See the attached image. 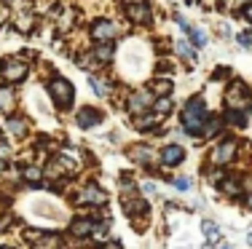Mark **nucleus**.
<instances>
[{
    "label": "nucleus",
    "mask_w": 252,
    "mask_h": 249,
    "mask_svg": "<svg viewBox=\"0 0 252 249\" xmlns=\"http://www.w3.org/2000/svg\"><path fill=\"white\" fill-rule=\"evenodd\" d=\"M161 158H164V164H166V166H177V164H183L185 150H183L180 145H166V147H164V153H161Z\"/></svg>",
    "instance_id": "8"
},
{
    "label": "nucleus",
    "mask_w": 252,
    "mask_h": 249,
    "mask_svg": "<svg viewBox=\"0 0 252 249\" xmlns=\"http://www.w3.org/2000/svg\"><path fill=\"white\" fill-rule=\"evenodd\" d=\"M153 105V99H151V94L148 91H140V94H134V97L129 99V112H142V110H148Z\"/></svg>",
    "instance_id": "9"
},
{
    "label": "nucleus",
    "mask_w": 252,
    "mask_h": 249,
    "mask_svg": "<svg viewBox=\"0 0 252 249\" xmlns=\"http://www.w3.org/2000/svg\"><path fill=\"white\" fill-rule=\"evenodd\" d=\"M233 153H236V142H233V139H228V142H223V145H220L218 150H215L212 161L218 164V166H225V164L233 158Z\"/></svg>",
    "instance_id": "6"
},
{
    "label": "nucleus",
    "mask_w": 252,
    "mask_h": 249,
    "mask_svg": "<svg viewBox=\"0 0 252 249\" xmlns=\"http://www.w3.org/2000/svg\"><path fill=\"white\" fill-rule=\"evenodd\" d=\"M49 91H51V97L57 99V105H62V108H70V105H73L75 91H73V86H70V81H64V78L51 81L49 83Z\"/></svg>",
    "instance_id": "2"
},
{
    "label": "nucleus",
    "mask_w": 252,
    "mask_h": 249,
    "mask_svg": "<svg viewBox=\"0 0 252 249\" xmlns=\"http://www.w3.org/2000/svg\"><path fill=\"white\" fill-rule=\"evenodd\" d=\"M247 241H250V244H252V233H250V236H247Z\"/></svg>",
    "instance_id": "33"
},
{
    "label": "nucleus",
    "mask_w": 252,
    "mask_h": 249,
    "mask_svg": "<svg viewBox=\"0 0 252 249\" xmlns=\"http://www.w3.org/2000/svg\"><path fill=\"white\" fill-rule=\"evenodd\" d=\"M89 81H92L94 91H97L99 97H105V94H110V86H107V83H102V81L97 78V75H92V78H89Z\"/></svg>",
    "instance_id": "18"
},
{
    "label": "nucleus",
    "mask_w": 252,
    "mask_h": 249,
    "mask_svg": "<svg viewBox=\"0 0 252 249\" xmlns=\"http://www.w3.org/2000/svg\"><path fill=\"white\" fill-rule=\"evenodd\" d=\"M153 91L158 94V97H169V91H172V81H158V83H153Z\"/></svg>",
    "instance_id": "17"
},
{
    "label": "nucleus",
    "mask_w": 252,
    "mask_h": 249,
    "mask_svg": "<svg viewBox=\"0 0 252 249\" xmlns=\"http://www.w3.org/2000/svg\"><path fill=\"white\" fill-rule=\"evenodd\" d=\"M131 156H134L137 161H148V158H151V153L142 150V147H137V150H131Z\"/></svg>",
    "instance_id": "26"
},
{
    "label": "nucleus",
    "mask_w": 252,
    "mask_h": 249,
    "mask_svg": "<svg viewBox=\"0 0 252 249\" xmlns=\"http://www.w3.org/2000/svg\"><path fill=\"white\" fill-rule=\"evenodd\" d=\"M247 19L252 22V5H250V8H247Z\"/></svg>",
    "instance_id": "30"
},
{
    "label": "nucleus",
    "mask_w": 252,
    "mask_h": 249,
    "mask_svg": "<svg viewBox=\"0 0 252 249\" xmlns=\"http://www.w3.org/2000/svg\"><path fill=\"white\" fill-rule=\"evenodd\" d=\"M244 3H247V0H233V5H244Z\"/></svg>",
    "instance_id": "29"
},
{
    "label": "nucleus",
    "mask_w": 252,
    "mask_h": 249,
    "mask_svg": "<svg viewBox=\"0 0 252 249\" xmlns=\"http://www.w3.org/2000/svg\"><path fill=\"white\" fill-rule=\"evenodd\" d=\"M27 75V67L19 62V59H5L3 62V78L5 81H11V83H16V81H22Z\"/></svg>",
    "instance_id": "4"
},
{
    "label": "nucleus",
    "mask_w": 252,
    "mask_h": 249,
    "mask_svg": "<svg viewBox=\"0 0 252 249\" xmlns=\"http://www.w3.org/2000/svg\"><path fill=\"white\" fill-rule=\"evenodd\" d=\"M204 236H207V241H218L220 239V230H218V225L215 222H204Z\"/></svg>",
    "instance_id": "15"
},
{
    "label": "nucleus",
    "mask_w": 252,
    "mask_h": 249,
    "mask_svg": "<svg viewBox=\"0 0 252 249\" xmlns=\"http://www.w3.org/2000/svg\"><path fill=\"white\" fill-rule=\"evenodd\" d=\"M239 43H242V46H252V29H247V32L239 35Z\"/></svg>",
    "instance_id": "27"
},
{
    "label": "nucleus",
    "mask_w": 252,
    "mask_h": 249,
    "mask_svg": "<svg viewBox=\"0 0 252 249\" xmlns=\"http://www.w3.org/2000/svg\"><path fill=\"white\" fill-rule=\"evenodd\" d=\"M0 19H3V16H0Z\"/></svg>",
    "instance_id": "36"
},
{
    "label": "nucleus",
    "mask_w": 252,
    "mask_h": 249,
    "mask_svg": "<svg viewBox=\"0 0 252 249\" xmlns=\"http://www.w3.org/2000/svg\"><path fill=\"white\" fill-rule=\"evenodd\" d=\"M126 3H131V5H140V3H145V0H126Z\"/></svg>",
    "instance_id": "28"
},
{
    "label": "nucleus",
    "mask_w": 252,
    "mask_h": 249,
    "mask_svg": "<svg viewBox=\"0 0 252 249\" xmlns=\"http://www.w3.org/2000/svg\"><path fill=\"white\" fill-rule=\"evenodd\" d=\"M223 191L228 195H239V182H233V180H225L223 182Z\"/></svg>",
    "instance_id": "24"
},
{
    "label": "nucleus",
    "mask_w": 252,
    "mask_h": 249,
    "mask_svg": "<svg viewBox=\"0 0 252 249\" xmlns=\"http://www.w3.org/2000/svg\"><path fill=\"white\" fill-rule=\"evenodd\" d=\"M11 99H14V94H11L8 88H0V108L8 110L11 108Z\"/></svg>",
    "instance_id": "22"
},
{
    "label": "nucleus",
    "mask_w": 252,
    "mask_h": 249,
    "mask_svg": "<svg viewBox=\"0 0 252 249\" xmlns=\"http://www.w3.org/2000/svg\"><path fill=\"white\" fill-rule=\"evenodd\" d=\"M188 3H196V0H188Z\"/></svg>",
    "instance_id": "35"
},
{
    "label": "nucleus",
    "mask_w": 252,
    "mask_h": 249,
    "mask_svg": "<svg viewBox=\"0 0 252 249\" xmlns=\"http://www.w3.org/2000/svg\"><path fill=\"white\" fill-rule=\"evenodd\" d=\"M92 228H94L92 220H75L73 222V233L75 236H89V233H92Z\"/></svg>",
    "instance_id": "14"
},
{
    "label": "nucleus",
    "mask_w": 252,
    "mask_h": 249,
    "mask_svg": "<svg viewBox=\"0 0 252 249\" xmlns=\"http://www.w3.org/2000/svg\"><path fill=\"white\" fill-rule=\"evenodd\" d=\"M99 121H102V112L94 110V108H83L78 112V126L81 129H92V126H97Z\"/></svg>",
    "instance_id": "7"
},
{
    "label": "nucleus",
    "mask_w": 252,
    "mask_h": 249,
    "mask_svg": "<svg viewBox=\"0 0 252 249\" xmlns=\"http://www.w3.org/2000/svg\"><path fill=\"white\" fill-rule=\"evenodd\" d=\"M204 123H207V110H204V102L199 97H193L183 110V126L188 134H201Z\"/></svg>",
    "instance_id": "1"
},
{
    "label": "nucleus",
    "mask_w": 252,
    "mask_h": 249,
    "mask_svg": "<svg viewBox=\"0 0 252 249\" xmlns=\"http://www.w3.org/2000/svg\"><path fill=\"white\" fill-rule=\"evenodd\" d=\"M40 174H43V171H40V166H27V169H25V180L27 182H38Z\"/></svg>",
    "instance_id": "19"
},
{
    "label": "nucleus",
    "mask_w": 252,
    "mask_h": 249,
    "mask_svg": "<svg viewBox=\"0 0 252 249\" xmlns=\"http://www.w3.org/2000/svg\"><path fill=\"white\" fill-rule=\"evenodd\" d=\"M94 56H97V62H110V59H113V46L110 43H99L97 46V51H94Z\"/></svg>",
    "instance_id": "13"
},
{
    "label": "nucleus",
    "mask_w": 252,
    "mask_h": 249,
    "mask_svg": "<svg viewBox=\"0 0 252 249\" xmlns=\"http://www.w3.org/2000/svg\"><path fill=\"white\" fill-rule=\"evenodd\" d=\"M0 249H11V247H0Z\"/></svg>",
    "instance_id": "34"
},
{
    "label": "nucleus",
    "mask_w": 252,
    "mask_h": 249,
    "mask_svg": "<svg viewBox=\"0 0 252 249\" xmlns=\"http://www.w3.org/2000/svg\"><path fill=\"white\" fill-rule=\"evenodd\" d=\"M180 25L185 27V32H188V40H193V46H196V49H201V46L207 43V35H204L199 27H190V25H185L183 19H180Z\"/></svg>",
    "instance_id": "11"
},
{
    "label": "nucleus",
    "mask_w": 252,
    "mask_h": 249,
    "mask_svg": "<svg viewBox=\"0 0 252 249\" xmlns=\"http://www.w3.org/2000/svg\"><path fill=\"white\" fill-rule=\"evenodd\" d=\"M153 110H156V112H169V110H172V99H169V97H158V99L153 102Z\"/></svg>",
    "instance_id": "16"
},
{
    "label": "nucleus",
    "mask_w": 252,
    "mask_h": 249,
    "mask_svg": "<svg viewBox=\"0 0 252 249\" xmlns=\"http://www.w3.org/2000/svg\"><path fill=\"white\" fill-rule=\"evenodd\" d=\"M204 132H207V134H218V132H220V118H207V123H204Z\"/></svg>",
    "instance_id": "21"
},
{
    "label": "nucleus",
    "mask_w": 252,
    "mask_h": 249,
    "mask_svg": "<svg viewBox=\"0 0 252 249\" xmlns=\"http://www.w3.org/2000/svg\"><path fill=\"white\" fill-rule=\"evenodd\" d=\"M190 185H193V182H190L188 177H177V180H175V188H177V191H190Z\"/></svg>",
    "instance_id": "25"
},
{
    "label": "nucleus",
    "mask_w": 252,
    "mask_h": 249,
    "mask_svg": "<svg viewBox=\"0 0 252 249\" xmlns=\"http://www.w3.org/2000/svg\"><path fill=\"white\" fill-rule=\"evenodd\" d=\"M175 49H177V54H180V56H183V59H193V56H196V51H193V49H190V46H188V43H177V46H175Z\"/></svg>",
    "instance_id": "20"
},
{
    "label": "nucleus",
    "mask_w": 252,
    "mask_h": 249,
    "mask_svg": "<svg viewBox=\"0 0 252 249\" xmlns=\"http://www.w3.org/2000/svg\"><path fill=\"white\" fill-rule=\"evenodd\" d=\"M129 19H131V22H140V25H145V22L151 19V11H148V5H145V3L131 5V8H129Z\"/></svg>",
    "instance_id": "12"
},
{
    "label": "nucleus",
    "mask_w": 252,
    "mask_h": 249,
    "mask_svg": "<svg viewBox=\"0 0 252 249\" xmlns=\"http://www.w3.org/2000/svg\"><path fill=\"white\" fill-rule=\"evenodd\" d=\"M92 38L97 40V43H110L113 38H116V25L113 22H97V25L92 27Z\"/></svg>",
    "instance_id": "5"
},
{
    "label": "nucleus",
    "mask_w": 252,
    "mask_h": 249,
    "mask_svg": "<svg viewBox=\"0 0 252 249\" xmlns=\"http://www.w3.org/2000/svg\"><path fill=\"white\" fill-rule=\"evenodd\" d=\"M81 201H83V204H105L107 195L102 193L97 185H86V188H83V193H81Z\"/></svg>",
    "instance_id": "10"
},
{
    "label": "nucleus",
    "mask_w": 252,
    "mask_h": 249,
    "mask_svg": "<svg viewBox=\"0 0 252 249\" xmlns=\"http://www.w3.org/2000/svg\"><path fill=\"white\" fill-rule=\"evenodd\" d=\"M250 91H247V86H244V83H233V86H231V91H228V105H231V108L233 110H244V108H247V110H252V102H250Z\"/></svg>",
    "instance_id": "3"
},
{
    "label": "nucleus",
    "mask_w": 252,
    "mask_h": 249,
    "mask_svg": "<svg viewBox=\"0 0 252 249\" xmlns=\"http://www.w3.org/2000/svg\"><path fill=\"white\" fill-rule=\"evenodd\" d=\"M220 249H231V247H228V244H220Z\"/></svg>",
    "instance_id": "31"
},
{
    "label": "nucleus",
    "mask_w": 252,
    "mask_h": 249,
    "mask_svg": "<svg viewBox=\"0 0 252 249\" xmlns=\"http://www.w3.org/2000/svg\"><path fill=\"white\" fill-rule=\"evenodd\" d=\"M8 129H11L14 134H25V123H22L19 118H11V121H8Z\"/></svg>",
    "instance_id": "23"
},
{
    "label": "nucleus",
    "mask_w": 252,
    "mask_h": 249,
    "mask_svg": "<svg viewBox=\"0 0 252 249\" xmlns=\"http://www.w3.org/2000/svg\"><path fill=\"white\" fill-rule=\"evenodd\" d=\"M247 206H250V209H252V198H247Z\"/></svg>",
    "instance_id": "32"
}]
</instances>
